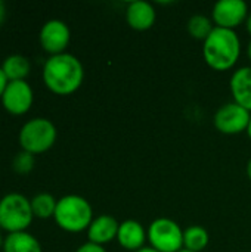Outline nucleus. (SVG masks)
<instances>
[{"instance_id": "1", "label": "nucleus", "mask_w": 251, "mask_h": 252, "mask_svg": "<svg viewBox=\"0 0 251 252\" xmlns=\"http://www.w3.org/2000/svg\"><path fill=\"white\" fill-rule=\"evenodd\" d=\"M44 86L58 96L75 93L84 80V68L80 59L68 52L49 56L41 71Z\"/></svg>"}, {"instance_id": "2", "label": "nucleus", "mask_w": 251, "mask_h": 252, "mask_svg": "<svg viewBox=\"0 0 251 252\" xmlns=\"http://www.w3.org/2000/svg\"><path fill=\"white\" fill-rule=\"evenodd\" d=\"M241 55V41L234 30L215 27L212 34L203 41V56L206 63L215 71L234 68Z\"/></svg>"}, {"instance_id": "3", "label": "nucleus", "mask_w": 251, "mask_h": 252, "mask_svg": "<svg viewBox=\"0 0 251 252\" xmlns=\"http://www.w3.org/2000/svg\"><path fill=\"white\" fill-rule=\"evenodd\" d=\"M53 220L64 232H87L93 221V208L90 202L80 195H65L58 199Z\"/></svg>"}, {"instance_id": "4", "label": "nucleus", "mask_w": 251, "mask_h": 252, "mask_svg": "<svg viewBox=\"0 0 251 252\" xmlns=\"http://www.w3.org/2000/svg\"><path fill=\"white\" fill-rule=\"evenodd\" d=\"M58 137V130L55 124L43 117H36L24 123L19 130L18 142L21 151L31 155H40L52 149Z\"/></svg>"}, {"instance_id": "5", "label": "nucleus", "mask_w": 251, "mask_h": 252, "mask_svg": "<svg viewBox=\"0 0 251 252\" xmlns=\"http://www.w3.org/2000/svg\"><path fill=\"white\" fill-rule=\"evenodd\" d=\"M34 220L31 201L18 192L6 193L0 199V229L9 233L27 232Z\"/></svg>"}, {"instance_id": "6", "label": "nucleus", "mask_w": 251, "mask_h": 252, "mask_svg": "<svg viewBox=\"0 0 251 252\" xmlns=\"http://www.w3.org/2000/svg\"><path fill=\"white\" fill-rule=\"evenodd\" d=\"M151 248L158 252H179L183 250V230L172 219H155L146 229Z\"/></svg>"}, {"instance_id": "7", "label": "nucleus", "mask_w": 251, "mask_h": 252, "mask_svg": "<svg viewBox=\"0 0 251 252\" xmlns=\"http://www.w3.org/2000/svg\"><path fill=\"white\" fill-rule=\"evenodd\" d=\"M251 112H249L246 108L240 106L234 100L229 103L222 105L213 118V124L217 131L222 134L234 136L247 131L249 123H250Z\"/></svg>"}, {"instance_id": "8", "label": "nucleus", "mask_w": 251, "mask_h": 252, "mask_svg": "<svg viewBox=\"0 0 251 252\" xmlns=\"http://www.w3.org/2000/svg\"><path fill=\"white\" fill-rule=\"evenodd\" d=\"M38 41L43 50L47 52L50 56L65 53L71 41L70 27L61 19H49L40 28Z\"/></svg>"}, {"instance_id": "9", "label": "nucleus", "mask_w": 251, "mask_h": 252, "mask_svg": "<svg viewBox=\"0 0 251 252\" xmlns=\"http://www.w3.org/2000/svg\"><path fill=\"white\" fill-rule=\"evenodd\" d=\"M1 106L12 115L27 114L34 102V92L27 80L22 81H9L4 93L0 99Z\"/></svg>"}, {"instance_id": "10", "label": "nucleus", "mask_w": 251, "mask_h": 252, "mask_svg": "<svg viewBox=\"0 0 251 252\" xmlns=\"http://www.w3.org/2000/svg\"><path fill=\"white\" fill-rule=\"evenodd\" d=\"M249 6L243 0H219L212 10V21L215 27L234 30L246 22L249 16Z\"/></svg>"}, {"instance_id": "11", "label": "nucleus", "mask_w": 251, "mask_h": 252, "mask_svg": "<svg viewBox=\"0 0 251 252\" xmlns=\"http://www.w3.org/2000/svg\"><path fill=\"white\" fill-rule=\"evenodd\" d=\"M157 12L154 6L143 0H135L126 7V22L136 31H146L154 27Z\"/></svg>"}, {"instance_id": "12", "label": "nucleus", "mask_w": 251, "mask_h": 252, "mask_svg": "<svg viewBox=\"0 0 251 252\" xmlns=\"http://www.w3.org/2000/svg\"><path fill=\"white\" fill-rule=\"evenodd\" d=\"M148 241V233L143 224H141L138 220H124L120 223L117 242L121 248L126 251L136 252L145 247V242Z\"/></svg>"}, {"instance_id": "13", "label": "nucleus", "mask_w": 251, "mask_h": 252, "mask_svg": "<svg viewBox=\"0 0 251 252\" xmlns=\"http://www.w3.org/2000/svg\"><path fill=\"white\" fill-rule=\"evenodd\" d=\"M118 227H120V223L112 216H108V214L98 216L96 219H93V221L90 223L87 229V239L92 244L104 247L112 242L114 239H117Z\"/></svg>"}, {"instance_id": "14", "label": "nucleus", "mask_w": 251, "mask_h": 252, "mask_svg": "<svg viewBox=\"0 0 251 252\" xmlns=\"http://www.w3.org/2000/svg\"><path fill=\"white\" fill-rule=\"evenodd\" d=\"M229 89L234 102L251 112V66H241L234 71Z\"/></svg>"}, {"instance_id": "15", "label": "nucleus", "mask_w": 251, "mask_h": 252, "mask_svg": "<svg viewBox=\"0 0 251 252\" xmlns=\"http://www.w3.org/2000/svg\"><path fill=\"white\" fill-rule=\"evenodd\" d=\"M3 252H43L40 241L28 232L9 233L3 242Z\"/></svg>"}, {"instance_id": "16", "label": "nucleus", "mask_w": 251, "mask_h": 252, "mask_svg": "<svg viewBox=\"0 0 251 252\" xmlns=\"http://www.w3.org/2000/svg\"><path fill=\"white\" fill-rule=\"evenodd\" d=\"M0 66L3 69L7 81H22L30 75V71H31V63H30L28 58H25L24 55H19V53H13V55L7 56L1 62Z\"/></svg>"}, {"instance_id": "17", "label": "nucleus", "mask_w": 251, "mask_h": 252, "mask_svg": "<svg viewBox=\"0 0 251 252\" xmlns=\"http://www.w3.org/2000/svg\"><path fill=\"white\" fill-rule=\"evenodd\" d=\"M210 242L209 232L203 226H189L183 230V248L192 252H203Z\"/></svg>"}, {"instance_id": "18", "label": "nucleus", "mask_w": 251, "mask_h": 252, "mask_svg": "<svg viewBox=\"0 0 251 252\" xmlns=\"http://www.w3.org/2000/svg\"><path fill=\"white\" fill-rule=\"evenodd\" d=\"M30 201H31V210H33L34 217L46 220L55 216L58 199L53 195L47 192H41V193L34 195Z\"/></svg>"}, {"instance_id": "19", "label": "nucleus", "mask_w": 251, "mask_h": 252, "mask_svg": "<svg viewBox=\"0 0 251 252\" xmlns=\"http://www.w3.org/2000/svg\"><path fill=\"white\" fill-rule=\"evenodd\" d=\"M186 30L192 38L204 41L215 30V22L204 15H194L188 19Z\"/></svg>"}, {"instance_id": "20", "label": "nucleus", "mask_w": 251, "mask_h": 252, "mask_svg": "<svg viewBox=\"0 0 251 252\" xmlns=\"http://www.w3.org/2000/svg\"><path fill=\"white\" fill-rule=\"evenodd\" d=\"M34 165H36V157L25 151H19L12 159V168L19 176H25L31 173L34 170Z\"/></svg>"}, {"instance_id": "21", "label": "nucleus", "mask_w": 251, "mask_h": 252, "mask_svg": "<svg viewBox=\"0 0 251 252\" xmlns=\"http://www.w3.org/2000/svg\"><path fill=\"white\" fill-rule=\"evenodd\" d=\"M75 252H107V250L101 245H96V244H92V242H86L83 245H80Z\"/></svg>"}, {"instance_id": "22", "label": "nucleus", "mask_w": 251, "mask_h": 252, "mask_svg": "<svg viewBox=\"0 0 251 252\" xmlns=\"http://www.w3.org/2000/svg\"><path fill=\"white\" fill-rule=\"evenodd\" d=\"M7 78H6V75H4V72H3V69H1V66H0V99H1V96H3V93H4V89H6V86H7Z\"/></svg>"}, {"instance_id": "23", "label": "nucleus", "mask_w": 251, "mask_h": 252, "mask_svg": "<svg viewBox=\"0 0 251 252\" xmlns=\"http://www.w3.org/2000/svg\"><path fill=\"white\" fill-rule=\"evenodd\" d=\"M6 4L0 0V25L4 22V19H6Z\"/></svg>"}, {"instance_id": "24", "label": "nucleus", "mask_w": 251, "mask_h": 252, "mask_svg": "<svg viewBox=\"0 0 251 252\" xmlns=\"http://www.w3.org/2000/svg\"><path fill=\"white\" fill-rule=\"evenodd\" d=\"M246 30H247V32L251 35V13H249V16H247V19H246Z\"/></svg>"}, {"instance_id": "25", "label": "nucleus", "mask_w": 251, "mask_h": 252, "mask_svg": "<svg viewBox=\"0 0 251 252\" xmlns=\"http://www.w3.org/2000/svg\"><path fill=\"white\" fill-rule=\"evenodd\" d=\"M136 252H158V251H155L154 248H151V247H143L142 250H139V251H136Z\"/></svg>"}, {"instance_id": "26", "label": "nucleus", "mask_w": 251, "mask_h": 252, "mask_svg": "<svg viewBox=\"0 0 251 252\" xmlns=\"http://www.w3.org/2000/svg\"><path fill=\"white\" fill-rule=\"evenodd\" d=\"M246 171H247V177L250 179V182H251V159L247 162V168H246Z\"/></svg>"}, {"instance_id": "27", "label": "nucleus", "mask_w": 251, "mask_h": 252, "mask_svg": "<svg viewBox=\"0 0 251 252\" xmlns=\"http://www.w3.org/2000/svg\"><path fill=\"white\" fill-rule=\"evenodd\" d=\"M247 55H249V59L251 61V40L250 43H249V46H247Z\"/></svg>"}, {"instance_id": "28", "label": "nucleus", "mask_w": 251, "mask_h": 252, "mask_svg": "<svg viewBox=\"0 0 251 252\" xmlns=\"http://www.w3.org/2000/svg\"><path fill=\"white\" fill-rule=\"evenodd\" d=\"M247 134H249V137L251 139V118H250V123H249V127H247V131H246Z\"/></svg>"}, {"instance_id": "29", "label": "nucleus", "mask_w": 251, "mask_h": 252, "mask_svg": "<svg viewBox=\"0 0 251 252\" xmlns=\"http://www.w3.org/2000/svg\"><path fill=\"white\" fill-rule=\"evenodd\" d=\"M3 242H4V238L1 236V233H0V250L3 248Z\"/></svg>"}, {"instance_id": "30", "label": "nucleus", "mask_w": 251, "mask_h": 252, "mask_svg": "<svg viewBox=\"0 0 251 252\" xmlns=\"http://www.w3.org/2000/svg\"><path fill=\"white\" fill-rule=\"evenodd\" d=\"M179 252H192V251H189V250H185V248H183V250H180Z\"/></svg>"}]
</instances>
